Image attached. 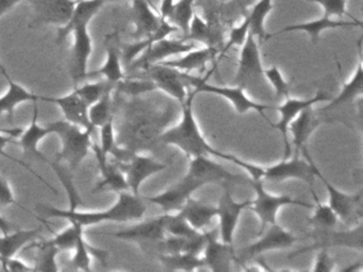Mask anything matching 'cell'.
<instances>
[{
  "label": "cell",
  "instance_id": "obj_1",
  "mask_svg": "<svg viewBox=\"0 0 363 272\" xmlns=\"http://www.w3.org/2000/svg\"><path fill=\"white\" fill-rule=\"evenodd\" d=\"M38 210L46 218L67 219L69 223L86 229L104 222H129L140 220L145 214L146 205L140 195H135L131 191H126L118 193L116 203L106 210L82 212L69 208L63 210L44 204H40Z\"/></svg>",
  "mask_w": 363,
  "mask_h": 272
},
{
  "label": "cell",
  "instance_id": "obj_2",
  "mask_svg": "<svg viewBox=\"0 0 363 272\" xmlns=\"http://www.w3.org/2000/svg\"><path fill=\"white\" fill-rule=\"evenodd\" d=\"M93 14L89 8L76 6L71 18L57 30L56 44L62 45L69 35H73L69 74L74 87L78 86L88 74L89 61L93 52V42L89 32V23Z\"/></svg>",
  "mask_w": 363,
  "mask_h": 272
},
{
  "label": "cell",
  "instance_id": "obj_3",
  "mask_svg": "<svg viewBox=\"0 0 363 272\" xmlns=\"http://www.w3.org/2000/svg\"><path fill=\"white\" fill-rule=\"evenodd\" d=\"M196 95L194 91H188L186 100L182 103V119L177 125L163 132L159 136V140L162 144L178 147L189 159L209 154L222 159L223 152L212 148L197 125L193 113V101Z\"/></svg>",
  "mask_w": 363,
  "mask_h": 272
},
{
  "label": "cell",
  "instance_id": "obj_4",
  "mask_svg": "<svg viewBox=\"0 0 363 272\" xmlns=\"http://www.w3.org/2000/svg\"><path fill=\"white\" fill-rule=\"evenodd\" d=\"M52 134L58 135L61 150L57 159L67 165L72 171L78 169L92 147V134L94 131L84 129L65 120H55L48 123Z\"/></svg>",
  "mask_w": 363,
  "mask_h": 272
},
{
  "label": "cell",
  "instance_id": "obj_5",
  "mask_svg": "<svg viewBox=\"0 0 363 272\" xmlns=\"http://www.w3.org/2000/svg\"><path fill=\"white\" fill-rule=\"evenodd\" d=\"M210 74H211V72L205 78H201V76H192L190 72H180L182 78L184 79L188 86L194 87L195 93H208L220 96V97L230 101L239 114H245L250 110H256L267 123H269L267 115L264 114V110H276V106H265V104L252 101L246 96L243 87L238 86V85L235 87H226L209 84L207 81ZM269 125H272V123H269Z\"/></svg>",
  "mask_w": 363,
  "mask_h": 272
},
{
  "label": "cell",
  "instance_id": "obj_6",
  "mask_svg": "<svg viewBox=\"0 0 363 272\" xmlns=\"http://www.w3.org/2000/svg\"><path fill=\"white\" fill-rule=\"evenodd\" d=\"M250 185L256 193V198H255V200H252L250 208L258 216L259 220H260L259 235L264 232L265 227L277 222L276 221L277 212L282 206L295 205L313 210L314 204L307 203V202L298 199H293L290 196L272 195L269 191H265L262 180H259V178L255 180V178H250Z\"/></svg>",
  "mask_w": 363,
  "mask_h": 272
},
{
  "label": "cell",
  "instance_id": "obj_7",
  "mask_svg": "<svg viewBox=\"0 0 363 272\" xmlns=\"http://www.w3.org/2000/svg\"><path fill=\"white\" fill-rule=\"evenodd\" d=\"M309 237L313 240L312 244L291 252L286 259H292L303 253L311 252L320 249H328L331 246H344V248L354 249L362 252L363 223L360 221L358 225L347 231H337L335 229H312Z\"/></svg>",
  "mask_w": 363,
  "mask_h": 272
},
{
  "label": "cell",
  "instance_id": "obj_8",
  "mask_svg": "<svg viewBox=\"0 0 363 272\" xmlns=\"http://www.w3.org/2000/svg\"><path fill=\"white\" fill-rule=\"evenodd\" d=\"M305 159H301L299 155H294L292 159H282L279 163L269 167H262V176L261 180L272 181V182H282L284 180L290 178H296V180L305 181L313 186L314 174L313 167H312V157H310L309 151L307 147L301 149Z\"/></svg>",
  "mask_w": 363,
  "mask_h": 272
},
{
  "label": "cell",
  "instance_id": "obj_9",
  "mask_svg": "<svg viewBox=\"0 0 363 272\" xmlns=\"http://www.w3.org/2000/svg\"><path fill=\"white\" fill-rule=\"evenodd\" d=\"M269 227L267 231L264 234L262 233L263 235L258 240L235 253V263L244 265L267 251L289 248L298 240L296 236L280 227L277 222Z\"/></svg>",
  "mask_w": 363,
  "mask_h": 272
},
{
  "label": "cell",
  "instance_id": "obj_10",
  "mask_svg": "<svg viewBox=\"0 0 363 272\" xmlns=\"http://www.w3.org/2000/svg\"><path fill=\"white\" fill-rule=\"evenodd\" d=\"M314 174L324 183L326 187L327 193L329 196L328 205L333 208V212L337 215L339 220L343 221L345 225H350L352 221L360 222L362 221L363 208H362V189L354 193V195H347L342 193L339 189L335 188L320 171L315 164H312Z\"/></svg>",
  "mask_w": 363,
  "mask_h": 272
},
{
  "label": "cell",
  "instance_id": "obj_11",
  "mask_svg": "<svg viewBox=\"0 0 363 272\" xmlns=\"http://www.w3.org/2000/svg\"><path fill=\"white\" fill-rule=\"evenodd\" d=\"M106 235L135 242L143 250L150 251L158 254L159 244L167 236L164 230V214L148 220L142 221L123 231L108 233Z\"/></svg>",
  "mask_w": 363,
  "mask_h": 272
},
{
  "label": "cell",
  "instance_id": "obj_12",
  "mask_svg": "<svg viewBox=\"0 0 363 272\" xmlns=\"http://www.w3.org/2000/svg\"><path fill=\"white\" fill-rule=\"evenodd\" d=\"M186 174L201 181L203 184H241L250 185V178L235 174L227 170L224 166L212 161L208 155L191 157Z\"/></svg>",
  "mask_w": 363,
  "mask_h": 272
},
{
  "label": "cell",
  "instance_id": "obj_13",
  "mask_svg": "<svg viewBox=\"0 0 363 272\" xmlns=\"http://www.w3.org/2000/svg\"><path fill=\"white\" fill-rule=\"evenodd\" d=\"M33 11V19L29 27L43 26L62 27L71 18L76 0H25Z\"/></svg>",
  "mask_w": 363,
  "mask_h": 272
},
{
  "label": "cell",
  "instance_id": "obj_14",
  "mask_svg": "<svg viewBox=\"0 0 363 272\" xmlns=\"http://www.w3.org/2000/svg\"><path fill=\"white\" fill-rule=\"evenodd\" d=\"M196 48L197 45L194 42L182 40V38L180 40L162 38V40H157L154 44L150 45L127 68H129L131 72L144 70L152 64H158L160 62L165 61L167 57L189 52V51Z\"/></svg>",
  "mask_w": 363,
  "mask_h": 272
},
{
  "label": "cell",
  "instance_id": "obj_15",
  "mask_svg": "<svg viewBox=\"0 0 363 272\" xmlns=\"http://www.w3.org/2000/svg\"><path fill=\"white\" fill-rule=\"evenodd\" d=\"M135 78L147 79L156 85L157 89L165 91L172 97L175 98L180 104L186 100L188 91L184 79L182 78L180 70L162 64H152L144 70L141 74H137Z\"/></svg>",
  "mask_w": 363,
  "mask_h": 272
},
{
  "label": "cell",
  "instance_id": "obj_16",
  "mask_svg": "<svg viewBox=\"0 0 363 272\" xmlns=\"http://www.w3.org/2000/svg\"><path fill=\"white\" fill-rule=\"evenodd\" d=\"M333 99V96L329 95L328 93L324 91H318L314 97L309 98V99H292V98H286V101L280 106H277L276 110L279 112L280 119L278 123H272V127L280 131L284 140V159H290L291 148L290 142L288 138V127L291 121L305 108L318 103V102L330 101Z\"/></svg>",
  "mask_w": 363,
  "mask_h": 272
},
{
  "label": "cell",
  "instance_id": "obj_17",
  "mask_svg": "<svg viewBox=\"0 0 363 272\" xmlns=\"http://www.w3.org/2000/svg\"><path fill=\"white\" fill-rule=\"evenodd\" d=\"M241 47L235 84L245 89L246 85L262 79L264 76V68L261 62L258 42L252 34H247V38Z\"/></svg>",
  "mask_w": 363,
  "mask_h": 272
},
{
  "label": "cell",
  "instance_id": "obj_18",
  "mask_svg": "<svg viewBox=\"0 0 363 272\" xmlns=\"http://www.w3.org/2000/svg\"><path fill=\"white\" fill-rule=\"evenodd\" d=\"M224 191L218 200L216 208V217L220 221V239L224 244L233 246V235H235V227L239 222L242 210L250 208L252 200L247 201L237 202L231 196L228 185H224Z\"/></svg>",
  "mask_w": 363,
  "mask_h": 272
},
{
  "label": "cell",
  "instance_id": "obj_19",
  "mask_svg": "<svg viewBox=\"0 0 363 272\" xmlns=\"http://www.w3.org/2000/svg\"><path fill=\"white\" fill-rule=\"evenodd\" d=\"M203 186L205 184L201 181L186 174L179 182L164 193L152 197H145V200L155 205L160 206L164 212H179L191 195Z\"/></svg>",
  "mask_w": 363,
  "mask_h": 272
},
{
  "label": "cell",
  "instance_id": "obj_20",
  "mask_svg": "<svg viewBox=\"0 0 363 272\" xmlns=\"http://www.w3.org/2000/svg\"><path fill=\"white\" fill-rule=\"evenodd\" d=\"M116 164L126 176L129 191L135 195H139L140 187L146 178L163 171L167 167V164L160 163L152 157H145L137 152L126 163Z\"/></svg>",
  "mask_w": 363,
  "mask_h": 272
},
{
  "label": "cell",
  "instance_id": "obj_21",
  "mask_svg": "<svg viewBox=\"0 0 363 272\" xmlns=\"http://www.w3.org/2000/svg\"><path fill=\"white\" fill-rule=\"evenodd\" d=\"M91 150L94 152L99 164L101 180L93 189V193L112 191L116 193L129 191L128 183L124 172L118 167L116 162L108 161V155L101 150L99 144H92Z\"/></svg>",
  "mask_w": 363,
  "mask_h": 272
},
{
  "label": "cell",
  "instance_id": "obj_22",
  "mask_svg": "<svg viewBox=\"0 0 363 272\" xmlns=\"http://www.w3.org/2000/svg\"><path fill=\"white\" fill-rule=\"evenodd\" d=\"M52 132L48 129V125L39 123V108L38 101L33 102V114L31 118L30 125L26 130H23L22 133L18 137V144L22 147L24 154L33 159H39L50 165V161L40 150V144L44 138L50 135Z\"/></svg>",
  "mask_w": 363,
  "mask_h": 272
},
{
  "label": "cell",
  "instance_id": "obj_23",
  "mask_svg": "<svg viewBox=\"0 0 363 272\" xmlns=\"http://www.w3.org/2000/svg\"><path fill=\"white\" fill-rule=\"evenodd\" d=\"M207 232V244L203 251L205 266H207L211 271H230L231 263L235 261V249L231 244L218 242V230Z\"/></svg>",
  "mask_w": 363,
  "mask_h": 272
},
{
  "label": "cell",
  "instance_id": "obj_24",
  "mask_svg": "<svg viewBox=\"0 0 363 272\" xmlns=\"http://www.w3.org/2000/svg\"><path fill=\"white\" fill-rule=\"evenodd\" d=\"M40 100L57 104L62 110L65 119L84 129L95 131L89 119V106L75 91L61 97H41Z\"/></svg>",
  "mask_w": 363,
  "mask_h": 272
},
{
  "label": "cell",
  "instance_id": "obj_25",
  "mask_svg": "<svg viewBox=\"0 0 363 272\" xmlns=\"http://www.w3.org/2000/svg\"><path fill=\"white\" fill-rule=\"evenodd\" d=\"M118 32L108 34L105 38L106 61L104 65L97 70L89 72L86 78L99 76L105 78L106 81L116 85L118 81L124 79L125 74L122 65V53L118 46Z\"/></svg>",
  "mask_w": 363,
  "mask_h": 272
},
{
  "label": "cell",
  "instance_id": "obj_26",
  "mask_svg": "<svg viewBox=\"0 0 363 272\" xmlns=\"http://www.w3.org/2000/svg\"><path fill=\"white\" fill-rule=\"evenodd\" d=\"M362 21L354 19L352 21H335V19L329 18V17L323 16L315 21H307V23H296V25L286 26L282 28L279 31L274 32L272 34H267L265 40L273 36L279 35V34L286 33V32L303 31L306 32L311 38V42L314 45L318 44L320 40V33L325 30L340 29V28L361 27Z\"/></svg>",
  "mask_w": 363,
  "mask_h": 272
},
{
  "label": "cell",
  "instance_id": "obj_27",
  "mask_svg": "<svg viewBox=\"0 0 363 272\" xmlns=\"http://www.w3.org/2000/svg\"><path fill=\"white\" fill-rule=\"evenodd\" d=\"M131 15H133L135 31L131 33L133 40L148 38L156 32L160 26V15L152 11L150 0H131Z\"/></svg>",
  "mask_w": 363,
  "mask_h": 272
},
{
  "label": "cell",
  "instance_id": "obj_28",
  "mask_svg": "<svg viewBox=\"0 0 363 272\" xmlns=\"http://www.w3.org/2000/svg\"><path fill=\"white\" fill-rule=\"evenodd\" d=\"M328 120L320 118L314 112L312 106L301 110L288 127V131L292 133V144L294 146V155H299L301 149L306 146L310 136L314 131Z\"/></svg>",
  "mask_w": 363,
  "mask_h": 272
},
{
  "label": "cell",
  "instance_id": "obj_29",
  "mask_svg": "<svg viewBox=\"0 0 363 272\" xmlns=\"http://www.w3.org/2000/svg\"><path fill=\"white\" fill-rule=\"evenodd\" d=\"M359 48V63L357 66L356 72L352 74V79L348 82L344 80L343 74H342L341 67L339 66L340 74L342 78L341 91L335 98H333L326 106L322 108L323 112L331 110V108H337V106H343V104L350 103V102L357 100V98H361L363 91V66H362V40L358 42Z\"/></svg>",
  "mask_w": 363,
  "mask_h": 272
},
{
  "label": "cell",
  "instance_id": "obj_30",
  "mask_svg": "<svg viewBox=\"0 0 363 272\" xmlns=\"http://www.w3.org/2000/svg\"><path fill=\"white\" fill-rule=\"evenodd\" d=\"M216 49L210 48V47H205V48H196L189 52L184 53V55L180 57L177 60H165V61L160 62L159 64H162L169 67L175 68V69L180 70V72H190L193 70H203L207 66L208 62L214 59L216 53Z\"/></svg>",
  "mask_w": 363,
  "mask_h": 272
},
{
  "label": "cell",
  "instance_id": "obj_31",
  "mask_svg": "<svg viewBox=\"0 0 363 272\" xmlns=\"http://www.w3.org/2000/svg\"><path fill=\"white\" fill-rule=\"evenodd\" d=\"M7 81L9 87L3 96H0V115L6 114L8 118L11 119L16 112V108L20 104L25 103V102L38 101L41 96L29 91L22 84L14 82L10 76H8Z\"/></svg>",
  "mask_w": 363,
  "mask_h": 272
},
{
  "label": "cell",
  "instance_id": "obj_32",
  "mask_svg": "<svg viewBox=\"0 0 363 272\" xmlns=\"http://www.w3.org/2000/svg\"><path fill=\"white\" fill-rule=\"evenodd\" d=\"M179 212L195 230L201 231L211 223L214 217H216V208L190 197Z\"/></svg>",
  "mask_w": 363,
  "mask_h": 272
},
{
  "label": "cell",
  "instance_id": "obj_33",
  "mask_svg": "<svg viewBox=\"0 0 363 272\" xmlns=\"http://www.w3.org/2000/svg\"><path fill=\"white\" fill-rule=\"evenodd\" d=\"M40 229L14 230L0 236V255L14 257L25 246L39 238Z\"/></svg>",
  "mask_w": 363,
  "mask_h": 272
},
{
  "label": "cell",
  "instance_id": "obj_34",
  "mask_svg": "<svg viewBox=\"0 0 363 272\" xmlns=\"http://www.w3.org/2000/svg\"><path fill=\"white\" fill-rule=\"evenodd\" d=\"M218 35L220 34H218V30L212 29L211 26L207 21H203L199 14L194 12L192 21H191L189 33L186 36H182V40H188V42H203L206 45V47H210V48L218 51L216 47V45L220 42Z\"/></svg>",
  "mask_w": 363,
  "mask_h": 272
},
{
  "label": "cell",
  "instance_id": "obj_35",
  "mask_svg": "<svg viewBox=\"0 0 363 272\" xmlns=\"http://www.w3.org/2000/svg\"><path fill=\"white\" fill-rule=\"evenodd\" d=\"M158 259L169 271H177V270L193 271L205 266V261L201 255L186 252L176 253V254H159Z\"/></svg>",
  "mask_w": 363,
  "mask_h": 272
},
{
  "label": "cell",
  "instance_id": "obj_36",
  "mask_svg": "<svg viewBox=\"0 0 363 272\" xmlns=\"http://www.w3.org/2000/svg\"><path fill=\"white\" fill-rule=\"evenodd\" d=\"M273 0H259L252 6L250 14L247 15L250 19V33L255 36L258 42H263L267 38L265 19L273 10Z\"/></svg>",
  "mask_w": 363,
  "mask_h": 272
},
{
  "label": "cell",
  "instance_id": "obj_37",
  "mask_svg": "<svg viewBox=\"0 0 363 272\" xmlns=\"http://www.w3.org/2000/svg\"><path fill=\"white\" fill-rule=\"evenodd\" d=\"M37 246L35 255V265L33 270L37 272H57L59 271L57 256L61 252L50 240H43L35 244Z\"/></svg>",
  "mask_w": 363,
  "mask_h": 272
},
{
  "label": "cell",
  "instance_id": "obj_38",
  "mask_svg": "<svg viewBox=\"0 0 363 272\" xmlns=\"http://www.w3.org/2000/svg\"><path fill=\"white\" fill-rule=\"evenodd\" d=\"M310 191L315 201L313 215L308 219V223L311 229H335L339 222V218L333 212V208L328 204H324L320 201L312 187H310Z\"/></svg>",
  "mask_w": 363,
  "mask_h": 272
},
{
  "label": "cell",
  "instance_id": "obj_39",
  "mask_svg": "<svg viewBox=\"0 0 363 272\" xmlns=\"http://www.w3.org/2000/svg\"><path fill=\"white\" fill-rule=\"evenodd\" d=\"M114 91H108L101 99L89 106V119L94 129L101 128L108 121L114 119L113 98Z\"/></svg>",
  "mask_w": 363,
  "mask_h": 272
},
{
  "label": "cell",
  "instance_id": "obj_40",
  "mask_svg": "<svg viewBox=\"0 0 363 272\" xmlns=\"http://www.w3.org/2000/svg\"><path fill=\"white\" fill-rule=\"evenodd\" d=\"M23 129L22 128H11V129H6V130H0V157H6V159H10V161L14 162V163L20 164L21 166L25 168V169L28 170L30 174H33L35 178H39L42 183L46 185L50 191H54L55 193H58V191L50 184V183L46 182L39 174L35 171L26 162L20 161V159H16V157H12L9 153L6 152V147L10 144H18V140L16 138L20 136V134L22 133Z\"/></svg>",
  "mask_w": 363,
  "mask_h": 272
},
{
  "label": "cell",
  "instance_id": "obj_41",
  "mask_svg": "<svg viewBox=\"0 0 363 272\" xmlns=\"http://www.w3.org/2000/svg\"><path fill=\"white\" fill-rule=\"evenodd\" d=\"M50 166L56 172L59 180L62 183L63 187L67 191L69 202V210H78V206L82 204V197H80L75 184H74L73 178H72V170L58 159L50 162Z\"/></svg>",
  "mask_w": 363,
  "mask_h": 272
},
{
  "label": "cell",
  "instance_id": "obj_42",
  "mask_svg": "<svg viewBox=\"0 0 363 272\" xmlns=\"http://www.w3.org/2000/svg\"><path fill=\"white\" fill-rule=\"evenodd\" d=\"M195 0H178L174 2L169 21L182 32L184 36L189 33L191 21L194 14Z\"/></svg>",
  "mask_w": 363,
  "mask_h": 272
},
{
  "label": "cell",
  "instance_id": "obj_43",
  "mask_svg": "<svg viewBox=\"0 0 363 272\" xmlns=\"http://www.w3.org/2000/svg\"><path fill=\"white\" fill-rule=\"evenodd\" d=\"M156 89V85L152 81L147 79L135 78V76H128V78L125 76L114 86V91L116 94H125L133 98L138 97L142 94L150 93Z\"/></svg>",
  "mask_w": 363,
  "mask_h": 272
},
{
  "label": "cell",
  "instance_id": "obj_44",
  "mask_svg": "<svg viewBox=\"0 0 363 272\" xmlns=\"http://www.w3.org/2000/svg\"><path fill=\"white\" fill-rule=\"evenodd\" d=\"M164 230L169 235L184 238L196 235L201 232L195 230L179 212L177 214L164 212Z\"/></svg>",
  "mask_w": 363,
  "mask_h": 272
},
{
  "label": "cell",
  "instance_id": "obj_45",
  "mask_svg": "<svg viewBox=\"0 0 363 272\" xmlns=\"http://www.w3.org/2000/svg\"><path fill=\"white\" fill-rule=\"evenodd\" d=\"M114 86H116V85L108 82V81L101 80L97 81V82L78 85V86L74 87V91H75L76 93L78 94V96L90 106L91 104L101 99L108 91H114Z\"/></svg>",
  "mask_w": 363,
  "mask_h": 272
},
{
  "label": "cell",
  "instance_id": "obj_46",
  "mask_svg": "<svg viewBox=\"0 0 363 272\" xmlns=\"http://www.w3.org/2000/svg\"><path fill=\"white\" fill-rule=\"evenodd\" d=\"M54 234L55 237L50 239L52 244L60 251H72L80 237L84 235V229L74 223H69V227H65L60 233Z\"/></svg>",
  "mask_w": 363,
  "mask_h": 272
},
{
  "label": "cell",
  "instance_id": "obj_47",
  "mask_svg": "<svg viewBox=\"0 0 363 272\" xmlns=\"http://www.w3.org/2000/svg\"><path fill=\"white\" fill-rule=\"evenodd\" d=\"M264 76L275 89L276 98L290 97L291 83L286 82L277 66L264 69Z\"/></svg>",
  "mask_w": 363,
  "mask_h": 272
},
{
  "label": "cell",
  "instance_id": "obj_48",
  "mask_svg": "<svg viewBox=\"0 0 363 272\" xmlns=\"http://www.w3.org/2000/svg\"><path fill=\"white\" fill-rule=\"evenodd\" d=\"M248 33H250V19H248V16H246L239 26H235L230 30L228 42L225 45L220 57H223L231 47L242 46L245 42Z\"/></svg>",
  "mask_w": 363,
  "mask_h": 272
},
{
  "label": "cell",
  "instance_id": "obj_49",
  "mask_svg": "<svg viewBox=\"0 0 363 272\" xmlns=\"http://www.w3.org/2000/svg\"><path fill=\"white\" fill-rule=\"evenodd\" d=\"M113 121L114 119H112L101 127V142L99 144L103 152L107 155L111 154L118 144Z\"/></svg>",
  "mask_w": 363,
  "mask_h": 272
},
{
  "label": "cell",
  "instance_id": "obj_50",
  "mask_svg": "<svg viewBox=\"0 0 363 272\" xmlns=\"http://www.w3.org/2000/svg\"><path fill=\"white\" fill-rule=\"evenodd\" d=\"M306 1L314 2L322 6L324 11L323 16L329 17V18H333V16L342 18L344 15H347V10H346L347 0H306Z\"/></svg>",
  "mask_w": 363,
  "mask_h": 272
},
{
  "label": "cell",
  "instance_id": "obj_51",
  "mask_svg": "<svg viewBox=\"0 0 363 272\" xmlns=\"http://www.w3.org/2000/svg\"><path fill=\"white\" fill-rule=\"evenodd\" d=\"M16 205L18 208L28 212L26 208L18 203L14 198L13 191L9 181L4 176H0V208H6L8 206Z\"/></svg>",
  "mask_w": 363,
  "mask_h": 272
},
{
  "label": "cell",
  "instance_id": "obj_52",
  "mask_svg": "<svg viewBox=\"0 0 363 272\" xmlns=\"http://www.w3.org/2000/svg\"><path fill=\"white\" fill-rule=\"evenodd\" d=\"M208 232H199L196 235L191 236L184 240V252L190 254L201 255L207 244Z\"/></svg>",
  "mask_w": 363,
  "mask_h": 272
},
{
  "label": "cell",
  "instance_id": "obj_53",
  "mask_svg": "<svg viewBox=\"0 0 363 272\" xmlns=\"http://www.w3.org/2000/svg\"><path fill=\"white\" fill-rule=\"evenodd\" d=\"M0 265L4 271L9 272H31L35 271L33 266L16 257H6L0 255Z\"/></svg>",
  "mask_w": 363,
  "mask_h": 272
},
{
  "label": "cell",
  "instance_id": "obj_54",
  "mask_svg": "<svg viewBox=\"0 0 363 272\" xmlns=\"http://www.w3.org/2000/svg\"><path fill=\"white\" fill-rule=\"evenodd\" d=\"M335 259L330 256L327 249H320L318 256L314 261L312 271L314 272H330L335 269Z\"/></svg>",
  "mask_w": 363,
  "mask_h": 272
},
{
  "label": "cell",
  "instance_id": "obj_55",
  "mask_svg": "<svg viewBox=\"0 0 363 272\" xmlns=\"http://www.w3.org/2000/svg\"><path fill=\"white\" fill-rule=\"evenodd\" d=\"M25 0H0V17L7 14L8 12L16 8L18 4Z\"/></svg>",
  "mask_w": 363,
  "mask_h": 272
},
{
  "label": "cell",
  "instance_id": "obj_56",
  "mask_svg": "<svg viewBox=\"0 0 363 272\" xmlns=\"http://www.w3.org/2000/svg\"><path fill=\"white\" fill-rule=\"evenodd\" d=\"M14 230H16V227L10 221H8L5 217L0 215V232L3 234H7L9 232L14 231Z\"/></svg>",
  "mask_w": 363,
  "mask_h": 272
},
{
  "label": "cell",
  "instance_id": "obj_57",
  "mask_svg": "<svg viewBox=\"0 0 363 272\" xmlns=\"http://www.w3.org/2000/svg\"><path fill=\"white\" fill-rule=\"evenodd\" d=\"M0 76H5L6 79L8 78L9 76V74H8L7 69H6L5 66L1 64V62H0Z\"/></svg>",
  "mask_w": 363,
  "mask_h": 272
},
{
  "label": "cell",
  "instance_id": "obj_58",
  "mask_svg": "<svg viewBox=\"0 0 363 272\" xmlns=\"http://www.w3.org/2000/svg\"><path fill=\"white\" fill-rule=\"evenodd\" d=\"M109 1H121V0H109Z\"/></svg>",
  "mask_w": 363,
  "mask_h": 272
},
{
  "label": "cell",
  "instance_id": "obj_59",
  "mask_svg": "<svg viewBox=\"0 0 363 272\" xmlns=\"http://www.w3.org/2000/svg\"><path fill=\"white\" fill-rule=\"evenodd\" d=\"M0 130H6L5 128H0Z\"/></svg>",
  "mask_w": 363,
  "mask_h": 272
},
{
  "label": "cell",
  "instance_id": "obj_60",
  "mask_svg": "<svg viewBox=\"0 0 363 272\" xmlns=\"http://www.w3.org/2000/svg\"><path fill=\"white\" fill-rule=\"evenodd\" d=\"M76 1H80V0H76Z\"/></svg>",
  "mask_w": 363,
  "mask_h": 272
}]
</instances>
